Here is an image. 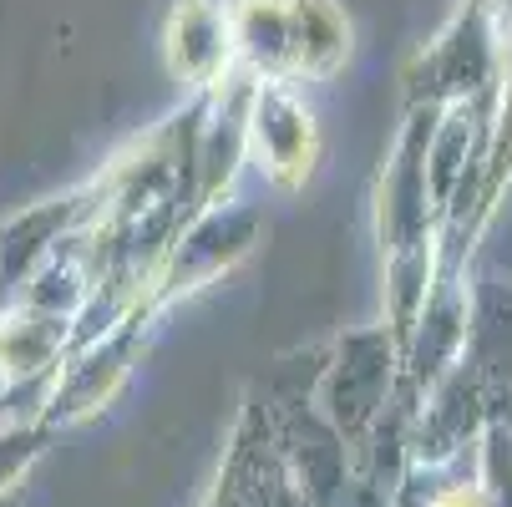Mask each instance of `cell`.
Instances as JSON below:
<instances>
[{"instance_id":"obj_1","label":"cell","mask_w":512,"mask_h":507,"mask_svg":"<svg viewBox=\"0 0 512 507\" xmlns=\"http://www.w3.org/2000/svg\"><path fill=\"white\" fill-rule=\"evenodd\" d=\"M436 507H482V497L477 492H452V497H442Z\"/></svg>"}]
</instances>
